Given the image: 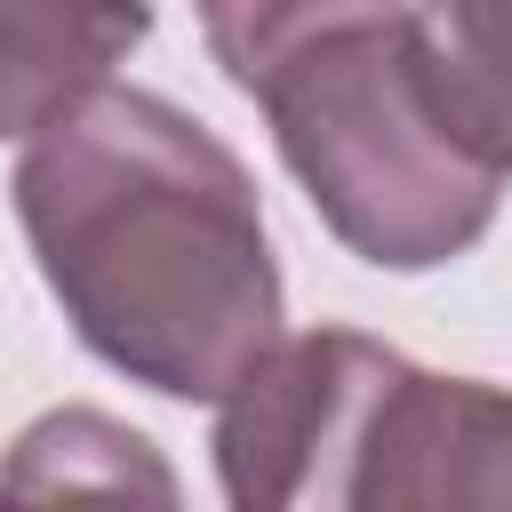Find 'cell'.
Masks as SVG:
<instances>
[{"mask_svg": "<svg viewBox=\"0 0 512 512\" xmlns=\"http://www.w3.org/2000/svg\"><path fill=\"white\" fill-rule=\"evenodd\" d=\"M416 360L360 328L280 336L216 400V488L224 512H360L376 432Z\"/></svg>", "mask_w": 512, "mask_h": 512, "instance_id": "obj_3", "label": "cell"}, {"mask_svg": "<svg viewBox=\"0 0 512 512\" xmlns=\"http://www.w3.org/2000/svg\"><path fill=\"white\" fill-rule=\"evenodd\" d=\"M200 32L240 96L272 120V144L320 224L376 272L456 264L488 224L504 184L472 168L432 96L416 8H200Z\"/></svg>", "mask_w": 512, "mask_h": 512, "instance_id": "obj_2", "label": "cell"}, {"mask_svg": "<svg viewBox=\"0 0 512 512\" xmlns=\"http://www.w3.org/2000/svg\"><path fill=\"white\" fill-rule=\"evenodd\" d=\"M152 32L144 8H0V144L48 136L64 112H80L96 88H112V64Z\"/></svg>", "mask_w": 512, "mask_h": 512, "instance_id": "obj_6", "label": "cell"}, {"mask_svg": "<svg viewBox=\"0 0 512 512\" xmlns=\"http://www.w3.org/2000/svg\"><path fill=\"white\" fill-rule=\"evenodd\" d=\"M416 40H424V96L448 144L504 184L512 176V8L488 0L416 8Z\"/></svg>", "mask_w": 512, "mask_h": 512, "instance_id": "obj_7", "label": "cell"}, {"mask_svg": "<svg viewBox=\"0 0 512 512\" xmlns=\"http://www.w3.org/2000/svg\"><path fill=\"white\" fill-rule=\"evenodd\" d=\"M0 512H184V480L136 424L64 400L0 448Z\"/></svg>", "mask_w": 512, "mask_h": 512, "instance_id": "obj_5", "label": "cell"}, {"mask_svg": "<svg viewBox=\"0 0 512 512\" xmlns=\"http://www.w3.org/2000/svg\"><path fill=\"white\" fill-rule=\"evenodd\" d=\"M360 512H512V392L408 368L384 408Z\"/></svg>", "mask_w": 512, "mask_h": 512, "instance_id": "obj_4", "label": "cell"}, {"mask_svg": "<svg viewBox=\"0 0 512 512\" xmlns=\"http://www.w3.org/2000/svg\"><path fill=\"white\" fill-rule=\"evenodd\" d=\"M16 224L72 336L160 400H224L280 344V264L240 152L152 88H96L24 144Z\"/></svg>", "mask_w": 512, "mask_h": 512, "instance_id": "obj_1", "label": "cell"}]
</instances>
